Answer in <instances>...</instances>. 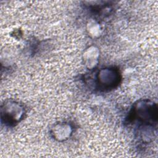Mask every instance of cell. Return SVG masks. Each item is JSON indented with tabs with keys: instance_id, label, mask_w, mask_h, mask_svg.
Returning a JSON list of instances; mask_svg holds the SVG:
<instances>
[{
	"instance_id": "obj_5",
	"label": "cell",
	"mask_w": 158,
	"mask_h": 158,
	"mask_svg": "<svg viewBox=\"0 0 158 158\" xmlns=\"http://www.w3.org/2000/svg\"><path fill=\"white\" fill-rule=\"evenodd\" d=\"M99 50L94 46L87 48L83 53V60L85 65L89 69L94 68L98 62Z\"/></svg>"
},
{
	"instance_id": "obj_4",
	"label": "cell",
	"mask_w": 158,
	"mask_h": 158,
	"mask_svg": "<svg viewBox=\"0 0 158 158\" xmlns=\"http://www.w3.org/2000/svg\"><path fill=\"white\" fill-rule=\"evenodd\" d=\"M73 128L68 123H59L53 126L51 133L52 137L59 141H65L70 137L72 133Z\"/></svg>"
},
{
	"instance_id": "obj_1",
	"label": "cell",
	"mask_w": 158,
	"mask_h": 158,
	"mask_svg": "<svg viewBox=\"0 0 158 158\" xmlns=\"http://www.w3.org/2000/svg\"><path fill=\"white\" fill-rule=\"evenodd\" d=\"M130 118L143 126L154 127L157 120V107L154 102L145 99L138 101L131 110Z\"/></svg>"
},
{
	"instance_id": "obj_3",
	"label": "cell",
	"mask_w": 158,
	"mask_h": 158,
	"mask_svg": "<svg viewBox=\"0 0 158 158\" xmlns=\"http://www.w3.org/2000/svg\"><path fill=\"white\" fill-rule=\"evenodd\" d=\"M99 88L109 90L117 86L121 77L118 69L115 67H106L101 69L96 76Z\"/></svg>"
},
{
	"instance_id": "obj_2",
	"label": "cell",
	"mask_w": 158,
	"mask_h": 158,
	"mask_svg": "<svg viewBox=\"0 0 158 158\" xmlns=\"http://www.w3.org/2000/svg\"><path fill=\"white\" fill-rule=\"evenodd\" d=\"M25 114L23 106L15 101L9 100L1 106V118L8 125L17 123Z\"/></svg>"
}]
</instances>
